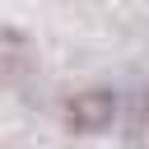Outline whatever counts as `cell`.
I'll return each instance as SVG.
<instances>
[{
	"mask_svg": "<svg viewBox=\"0 0 149 149\" xmlns=\"http://www.w3.org/2000/svg\"><path fill=\"white\" fill-rule=\"evenodd\" d=\"M112 112H116V98L107 88H84V93H74L65 102V121L74 130H102L112 121Z\"/></svg>",
	"mask_w": 149,
	"mask_h": 149,
	"instance_id": "6da1fadb",
	"label": "cell"
},
{
	"mask_svg": "<svg viewBox=\"0 0 149 149\" xmlns=\"http://www.w3.org/2000/svg\"><path fill=\"white\" fill-rule=\"evenodd\" d=\"M33 70V51H28V37L14 33V28H0V79H23Z\"/></svg>",
	"mask_w": 149,
	"mask_h": 149,
	"instance_id": "7a4b0ae2",
	"label": "cell"
},
{
	"mask_svg": "<svg viewBox=\"0 0 149 149\" xmlns=\"http://www.w3.org/2000/svg\"><path fill=\"white\" fill-rule=\"evenodd\" d=\"M135 144H140V149H149V102H144V112L135 116Z\"/></svg>",
	"mask_w": 149,
	"mask_h": 149,
	"instance_id": "3957f363",
	"label": "cell"
}]
</instances>
